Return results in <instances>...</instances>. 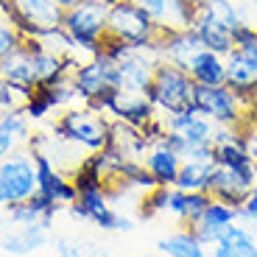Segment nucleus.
<instances>
[{
    "mask_svg": "<svg viewBox=\"0 0 257 257\" xmlns=\"http://www.w3.org/2000/svg\"><path fill=\"white\" fill-rule=\"evenodd\" d=\"M201 51H204V48H201V42H199V37H196L193 28L160 34V39H157L154 48H151V53H154L160 62H168V64H174V67H182V70H187L190 62L199 56Z\"/></svg>",
    "mask_w": 257,
    "mask_h": 257,
    "instance_id": "nucleus-11",
    "label": "nucleus"
},
{
    "mask_svg": "<svg viewBox=\"0 0 257 257\" xmlns=\"http://www.w3.org/2000/svg\"><path fill=\"white\" fill-rule=\"evenodd\" d=\"M251 6H254V12H257V0H251Z\"/></svg>",
    "mask_w": 257,
    "mask_h": 257,
    "instance_id": "nucleus-38",
    "label": "nucleus"
},
{
    "mask_svg": "<svg viewBox=\"0 0 257 257\" xmlns=\"http://www.w3.org/2000/svg\"><path fill=\"white\" fill-rule=\"evenodd\" d=\"M193 92H196V81L190 78V73L174 67L168 62H157L151 84H148V101L154 103V109L162 112L165 117L179 115V112L193 106Z\"/></svg>",
    "mask_w": 257,
    "mask_h": 257,
    "instance_id": "nucleus-4",
    "label": "nucleus"
},
{
    "mask_svg": "<svg viewBox=\"0 0 257 257\" xmlns=\"http://www.w3.org/2000/svg\"><path fill=\"white\" fill-rule=\"evenodd\" d=\"M20 42H23V34H20L6 17H0V59L9 56L14 48H20Z\"/></svg>",
    "mask_w": 257,
    "mask_h": 257,
    "instance_id": "nucleus-31",
    "label": "nucleus"
},
{
    "mask_svg": "<svg viewBox=\"0 0 257 257\" xmlns=\"http://www.w3.org/2000/svg\"><path fill=\"white\" fill-rule=\"evenodd\" d=\"M165 204H168V187H154V190H148L143 196L137 212H140L143 218H157V215L165 212Z\"/></svg>",
    "mask_w": 257,
    "mask_h": 257,
    "instance_id": "nucleus-29",
    "label": "nucleus"
},
{
    "mask_svg": "<svg viewBox=\"0 0 257 257\" xmlns=\"http://www.w3.org/2000/svg\"><path fill=\"white\" fill-rule=\"evenodd\" d=\"M70 215L84 221H92L98 229L103 232H117V224H120V215L109 207V193L103 187H95V190H81L78 199L73 204H67Z\"/></svg>",
    "mask_w": 257,
    "mask_h": 257,
    "instance_id": "nucleus-12",
    "label": "nucleus"
},
{
    "mask_svg": "<svg viewBox=\"0 0 257 257\" xmlns=\"http://www.w3.org/2000/svg\"><path fill=\"white\" fill-rule=\"evenodd\" d=\"M37 193V171L31 154L12 151V157L0 162V207L26 201Z\"/></svg>",
    "mask_w": 257,
    "mask_h": 257,
    "instance_id": "nucleus-7",
    "label": "nucleus"
},
{
    "mask_svg": "<svg viewBox=\"0 0 257 257\" xmlns=\"http://www.w3.org/2000/svg\"><path fill=\"white\" fill-rule=\"evenodd\" d=\"M106 14L109 0H78L76 6L64 9L62 28L73 39L76 53L95 56L101 51V42L106 37Z\"/></svg>",
    "mask_w": 257,
    "mask_h": 257,
    "instance_id": "nucleus-1",
    "label": "nucleus"
},
{
    "mask_svg": "<svg viewBox=\"0 0 257 257\" xmlns=\"http://www.w3.org/2000/svg\"><path fill=\"white\" fill-rule=\"evenodd\" d=\"M240 221L249 224L251 229H257V190H251L249 199L243 201V207H240Z\"/></svg>",
    "mask_w": 257,
    "mask_h": 257,
    "instance_id": "nucleus-34",
    "label": "nucleus"
},
{
    "mask_svg": "<svg viewBox=\"0 0 257 257\" xmlns=\"http://www.w3.org/2000/svg\"><path fill=\"white\" fill-rule=\"evenodd\" d=\"M26 140H28V117L23 112V106L0 112V154L9 157Z\"/></svg>",
    "mask_w": 257,
    "mask_h": 257,
    "instance_id": "nucleus-23",
    "label": "nucleus"
},
{
    "mask_svg": "<svg viewBox=\"0 0 257 257\" xmlns=\"http://www.w3.org/2000/svg\"><path fill=\"white\" fill-rule=\"evenodd\" d=\"M187 73H190V78L196 84L218 87V84H226V59L218 56V53H212V51H201L190 62Z\"/></svg>",
    "mask_w": 257,
    "mask_h": 257,
    "instance_id": "nucleus-25",
    "label": "nucleus"
},
{
    "mask_svg": "<svg viewBox=\"0 0 257 257\" xmlns=\"http://www.w3.org/2000/svg\"><path fill=\"white\" fill-rule=\"evenodd\" d=\"M48 240V229L42 224H31V226H17L14 232L3 235L0 238V249L6 254H17V257H26L31 251L42 249Z\"/></svg>",
    "mask_w": 257,
    "mask_h": 257,
    "instance_id": "nucleus-22",
    "label": "nucleus"
},
{
    "mask_svg": "<svg viewBox=\"0 0 257 257\" xmlns=\"http://www.w3.org/2000/svg\"><path fill=\"white\" fill-rule=\"evenodd\" d=\"M143 165H146V171L154 176V182L160 187H176V179H179V171H182V157L174 148L162 146V143L151 146L146 151Z\"/></svg>",
    "mask_w": 257,
    "mask_h": 257,
    "instance_id": "nucleus-19",
    "label": "nucleus"
},
{
    "mask_svg": "<svg viewBox=\"0 0 257 257\" xmlns=\"http://www.w3.org/2000/svg\"><path fill=\"white\" fill-rule=\"evenodd\" d=\"M212 257H257V238L243 224H232L212 246Z\"/></svg>",
    "mask_w": 257,
    "mask_h": 257,
    "instance_id": "nucleus-21",
    "label": "nucleus"
},
{
    "mask_svg": "<svg viewBox=\"0 0 257 257\" xmlns=\"http://www.w3.org/2000/svg\"><path fill=\"white\" fill-rule=\"evenodd\" d=\"M64 9L56 0H12L9 23L23 37H45V34L62 28Z\"/></svg>",
    "mask_w": 257,
    "mask_h": 257,
    "instance_id": "nucleus-6",
    "label": "nucleus"
},
{
    "mask_svg": "<svg viewBox=\"0 0 257 257\" xmlns=\"http://www.w3.org/2000/svg\"><path fill=\"white\" fill-rule=\"evenodd\" d=\"M0 76L12 84L14 90L20 92V98L26 101L34 92V70H31V53L20 45L14 48L9 56L0 59Z\"/></svg>",
    "mask_w": 257,
    "mask_h": 257,
    "instance_id": "nucleus-20",
    "label": "nucleus"
},
{
    "mask_svg": "<svg viewBox=\"0 0 257 257\" xmlns=\"http://www.w3.org/2000/svg\"><path fill=\"white\" fill-rule=\"evenodd\" d=\"M185 3H190L193 9H204V6H210L212 0H185Z\"/></svg>",
    "mask_w": 257,
    "mask_h": 257,
    "instance_id": "nucleus-35",
    "label": "nucleus"
},
{
    "mask_svg": "<svg viewBox=\"0 0 257 257\" xmlns=\"http://www.w3.org/2000/svg\"><path fill=\"white\" fill-rule=\"evenodd\" d=\"M157 62H160V59H157L151 51H135L132 56H126L123 62H117V87H120L123 92L146 95Z\"/></svg>",
    "mask_w": 257,
    "mask_h": 257,
    "instance_id": "nucleus-13",
    "label": "nucleus"
},
{
    "mask_svg": "<svg viewBox=\"0 0 257 257\" xmlns=\"http://www.w3.org/2000/svg\"><path fill=\"white\" fill-rule=\"evenodd\" d=\"M31 162H34V171H37V190L45 193L51 201H56L59 207L62 204H73L78 199V190L73 185V179L59 171L53 165V160L45 154V151H31Z\"/></svg>",
    "mask_w": 257,
    "mask_h": 257,
    "instance_id": "nucleus-9",
    "label": "nucleus"
},
{
    "mask_svg": "<svg viewBox=\"0 0 257 257\" xmlns=\"http://www.w3.org/2000/svg\"><path fill=\"white\" fill-rule=\"evenodd\" d=\"M109 115L115 117V120L126 123V126H146L148 120H154L157 117V109L154 103L148 101V95H137V92H123L117 90L115 101H112L109 106Z\"/></svg>",
    "mask_w": 257,
    "mask_h": 257,
    "instance_id": "nucleus-18",
    "label": "nucleus"
},
{
    "mask_svg": "<svg viewBox=\"0 0 257 257\" xmlns=\"http://www.w3.org/2000/svg\"><path fill=\"white\" fill-rule=\"evenodd\" d=\"M157 249L165 257H207V246L199 240L193 226H182V229L171 232L168 238L157 243Z\"/></svg>",
    "mask_w": 257,
    "mask_h": 257,
    "instance_id": "nucleus-24",
    "label": "nucleus"
},
{
    "mask_svg": "<svg viewBox=\"0 0 257 257\" xmlns=\"http://www.w3.org/2000/svg\"><path fill=\"white\" fill-rule=\"evenodd\" d=\"M193 31H196V37H199L204 51L226 56V53L235 48V42H232V28H226L224 23L215 17V12H212L210 6L199 9V14L193 20Z\"/></svg>",
    "mask_w": 257,
    "mask_h": 257,
    "instance_id": "nucleus-15",
    "label": "nucleus"
},
{
    "mask_svg": "<svg viewBox=\"0 0 257 257\" xmlns=\"http://www.w3.org/2000/svg\"><path fill=\"white\" fill-rule=\"evenodd\" d=\"M212 162H215V165L235 168V171H240V174L257 179V168H254V162L249 160V154L243 151V146H240V137H238V140L212 146Z\"/></svg>",
    "mask_w": 257,
    "mask_h": 257,
    "instance_id": "nucleus-26",
    "label": "nucleus"
},
{
    "mask_svg": "<svg viewBox=\"0 0 257 257\" xmlns=\"http://www.w3.org/2000/svg\"><path fill=\"white\" fill-rule=\"evenodd\" d=\"M240 146H243V151L257 168V123H243L240 126Z\"/></svg>",
    "mask_w": 257,
    "mask_h": 257,
    "instance_id": "nucleus-32",
    "label": "nucleus"
},
{
    "mask_svg": "<svg viewBox=\"0 0 257 257\" xmlns=\"http://www.w3.org/2000/svg\"><path fill=\"white\" fill-rule=\"evenodd\" d=\"M226 87L246 106H251V95L257 90V39L246 45H235L226 53Z\"/></svg>",
    "mask_w": 257,
    "mask_h": 257,
    "instance_id": "nucleus-8",
    "label": "nucleus"
},
{
    "mask_svg": "<svg viewBox=\"0 0 257 257\" xmlns=\"http://www.w3.org/2000/svg\"><path fill=\"white\" fill-rule=\"evenodd\" d=\"M151 20L157 23L162 34L168 31H182V28H193V20L199 14V9H193L185 0H137Z\"/></svg>",
    "mask_w": 257,
    "mask_h": 257,
    "instance_id": "nucleus-14",
    "label": "nucleus"
},
{
    "mask_svg": "<svg viewBox=\"0 0 257 257\" xmlns=\"http://www.w3.org/2000/svg\"><path fill=\"white\" fill-rule=\"evenodd\" d=\"M137 48H132L128 45V42H123V39H117V37H109V34H106V37H103V42H101V56H106L109 59V62H123V59L126 56H132V53H135Z\"/></svg>",
    "mask_w": 257,
    "mask_h": 257,
    "instance_id": "nucleus-30",
    "label": "nucleus"
},
{
    "mask_svg": "<svg viewBox=\"0 0 257 257\" xmlns=\"http://www.w3.org/2000/svg\"><path fill=\"white\" fill-rule=\"evenodd\" d=\"M56 251L59 257H112L106 246L92 238H59Z\"/></svg>",
    "mask_w": 257,
    "mask_h": 257,
    "instance_id": "nucleus-28",
    "label": "nucleus"
},
{
    "mask_svg": "<svg viewBox=\"0 0 257 257\" xmlns=\"http://www.w3.org/2000/svg\"><path fill=\"white\" fill-rule=\"evenodd\" d=\"M210 174H212V160H185L179 171V179H176V187L187 193L207 190Z\"/></svg>",
    "mask_w": 257,
    "mask_h": 257,
    "instance_id": "nucleus-27",
    "label": "nucleus"
},
{
    "mask_svg": "<svg viewBox=\"0 0 257 257\" xmlns=\"http://www.w3.org/2000/svg\"><path fill=\"white\" fill-rule=\"evenodd\" d=\"M56 3H59V6H62V9H70V6H76L78 0H56Z\"/></svg>",
    "mask_w": 257,
    "mask_h": 257,
    "instance_id": "nucleus-36",
    "label": "nucleus"
},
{
    "mask_svg": "<svg viewBox=\"0 0 257 257\" xmlns=\"http://www.w3.org/2000/svg\"><path fill=\"white\" fill-rule=\"evenodd\" d=\"M254 182L251 176L240 174L235 168H226V165H215L212 162V174H210V185H207V193L212 199L224 201V204L240 210L243 201L249 199V193L254 190Z\"/></svg>",
    "mask_w": 257,
    "mask_h": 257,
    "instance_id": "nucleus-10",
    "label": "nucleus"
},
{
    "mask_svg": "<svg viewBox=\"0 0 257 257\" xmlns=\"http://www.w3.org/2000/svg\"><path fill=\"white\" fill-rule=\"evenodd\" d=\"M254 190H257V182H254Z\"/></svg>",
    "mask_w": 257,
    "mask_h": 257,
    "instance_id": "nucleus-40",
    "label": "nucleus"
},
{
    "mask_svg": "<svg viewBox=\"0 0 257 257\" xmlns=\"http://www.w3.org/2000/svg\"><path fill=\"white\" fill-rule=\"evenodd\" d=\"M106 34L128 42L137 51H151L162 31L137 0H112L106 14Z\"/></svg>",
    "mask_w": 257,
    "mask_h": 257,
    "instance_id": "nucleus-3",
    "label": "nucleus"
},
{
    "mask_svg": "<svg viewBox=\"0 0 257 257\" xmlns=\"http://www.w3.org/2000/svg\"><path fill=\"white\" fill-rule=\"evenodd\" d=\"M165 126H168V132L179 135L187 146H212L215 123H212L210 117L199 115V112H196V106L179 112V115L165 117Z\"/></svg>",
    "mask_w": 257,
    "mask_h": 257,
    "instance_id": "nucleus-17",
    "label": "nucleus"
},
{
    "mask_svg": "<svg viewBox=\"0 0 257 257\" xmlns=\"http://www.w3.org/2000/svg\"><path fill=\"white\" fill-rule=\"evenodd\" d=\"M53 135L59 140H67L73 146H81L87 151H103L112 143V123L101 115L92 112L90 106H70L53 123Z\"/></svg>",
    "mask_w": 257,
    "mask_h": 257,
    "instance_id": "nucleus-2",
    "label": "nucleus"
},
{
    "mask_svg": "<svg viewBox=\"0 0 257 257\" xmlns=\"http://www.w3.org/2000/svg\"><path fill=\"white\" fill-rule=\"evenodd\" d=\"M251 106L257 109V90H254V95H251Z\"/></svg>",
    "mask_w": 257,
    "mask_h": 257,
    "instance_id": "nucleus-37",
    "label": "nucleus"
},
{
    "mask_svg": "<svg viewBox=\"0 0 257 257\" xmlns=\"http://www.w3.org/2000/svg\"><path fill=\"white\" fill-rule=\"evenodd\" d=\"M3 160H6V154H0V162H3Z\"/></svg>",
    "mask_w": 257,
    "mask_h": 257,
    "instance_id": "nucleus-39",
    "label": "nucleus"
},
{
    "mask_svg": "<svg viewBox=\"0 0 257 257\" xmlns=\"http://www.w3.org/2000/svg\"><path fill=\"white\" fill-rule=\"evenodd\" d=\"M193 106L196 112L204 117H210L215 126H243L246 120V106L235 92L218 84V87H207V84H196V92H193Z\"/></svg>",
    "mask_w": 257,
    "mask_h": 257,
    "instance_id": "nucleus-5",
    "label": "nucleus"
},
{
    "mask_svg": "<svg viewBox=\"0 0 257 257\" xmlns=\"http://www.w3.org/2000/svg\"><path fill=\"white\" fill-rule=\"evenodd\" d=\"M14 106H23V98H20V92L14 90L6 78L0 76V112L14 109Z\"/></svg>",
    "mask_w": 257,
    "mask_h": 257,
    "instance_id": "nucleus-33",
    "label": "nucleus"
},
{
    "mask_svg": "<svg viewBox=\"0 0 257 257\" xmlns=\"http://www.w3.org/2000/svg\"><path fill=\"white\" fill-rule=\"evenodd\" d=\"M238 221H240V210H235V207L224 204L218 199H212L210 207L204 210V215H201V221L193 226V232L199 235V240L204 246H215L224 238V232L232 224H238Z\"/></svg>",
    "mask_w": 257,
    "mask_h": 257,
    "instance_id": "nucleus-16",
    "label": "nucleus"
}]
</instances>
